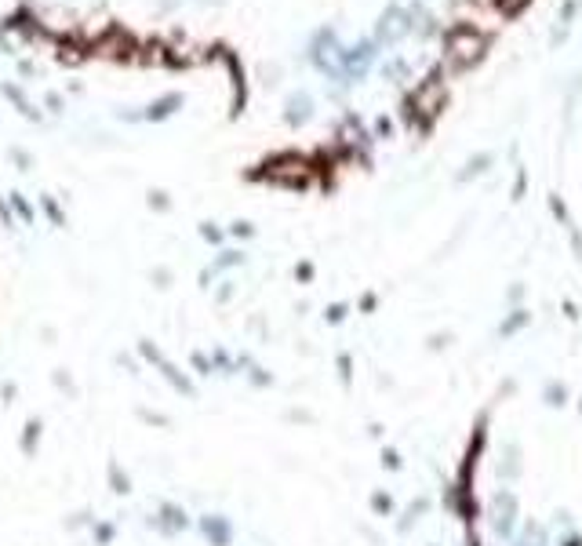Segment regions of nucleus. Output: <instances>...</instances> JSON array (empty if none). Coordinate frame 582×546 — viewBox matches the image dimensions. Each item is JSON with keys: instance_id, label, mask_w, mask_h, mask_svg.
I'll use <instances>...</instances> for the list:
<instances>
[{"instance_id": "nucleus-1", "label": "nucleus", "mask_w": 582, "mask_h": 546, "mask_svg": "<svg viewBox=\"0 0 582 546\" xmlns=\"http://www.w3.org/2000/svg\"><path fill=\"white\" fill-rule=\"evenodd\" d=\"M444 48H448L451 62H455L459 70H469V66H477V62L488 55L491 37L484 30H477V26H469V23H459V26H451Z\"/></svg>"}, {"instance_id": "nucleus-2", "label": "nucleus", "mask_w": 582, "mask_h": 546, "mask_svg": "<svg viewBox=\"0 0 582 546\" xmlns=\"http://www.w3.org/2000/svg\"><path fill=\"white\" fill-rule=\"evenodd\" d=\"M441 102H444V84H441V77H429L422 88L412 95V110L434 117V113H441Z\"/></svg>"}, {"instance_id": "nucleus-3", "label": "nucleus", "mask_w": 582, "mask_h": 546, "mask_svg": "<svg viewBox=\"0 0 582 546\" xmlns=\"http://www.w3.org/2000/svg\"><path fill=\"white\" fill-rule=\"evenodd\" d=\"M197 528H201V535H204L211 546H229V542H233V528H229V521H226V517H219V514H204V517L197 521Z\"/></svg>"}, {"instance_id": "nucleus-4", "label": "nucleus", "mask_w": 582, "mask_h": 546, "mask_svg": "<svg viewBox=\"0 0 582 546\" xmlns=\"http://www.w3.org/2000/svg\"><path fill=\"white\" fill-rule=\"evenodd\" d=\"M189 514L182 510V507H175V502H164L160 507V514H157V528L164 532V535H179V532H186L189 528Z\"/></svg>"}, {"instance_id": "nucleus-5", "label": "nucleus", "mask_w": 582, "mask_h": 546, "mask_svg": "<svg viewBox=\"0 0 582 546\" xmlns=\"http://www.w3.org/2000/svg\"><path fill=\"white\" fill-rule=\"evenodd\" d=\"M106 474H110L117 495H127V492H132V481H127V474L120 470V463H110V466H106Z\"/></svg>"}, {"instance_id": "nucleus-6", "label": "nucleus", "mask_w": 582, "mask_h": 546, "mask_svg": "<svg viewBox=\"0 0 582 546\" xmlns=\"http://www.w3.org/2000/svg\"><path fill=\"white\" fill-rule=\"evenodd\" d=\"M40 430H44V426H40V419H30V426H26V433H23V452H26V455H33V452H37Z\"/></svg>"}, {"instance_id": "nucleus-7", "label": "nucleus", "mask_w": 582, "mask_h": 546, "mask_svg": "<svg viewBox=\"0 0 582 546\" xmlns=\"http://www.w3.org/2000/svg\"><path fill=\"white\" fill-rule=\"evenodd\" d=\"M575 8H578V0H568V4H564V11H560V33L553 37V44H560V40H564V33H568V26H571V15H575Z\"/></svg>"}, {"instance_id": "nucleus-8", "label": "nucleus", "mask_w": 582, "mask_h": 546, "mask_svg": "<svg viewBox=\"0 0 582 546\" xmlns=\"http://www.w3.org/2000/svg\"><path fill=\"white\" fill-rule=\"evenodd\" d=\"M491 4L499 8L502 15H521V11H524V8L531 4V0H491Z\"/></svg>"}, {"instance_id": "nucleus-9", "label": "nucleus", "mask_w": 582, "mask_h": 546, "mask_svg": "<svg viewBox=\"0 0 582 546\" xmlns=\"http://www.w3.org/2000/svg\"><path fill=\"white\" fill-rule=\"evenodd\" d=\"M484 164H491V157H488V153H481V157H473V160H469V167H466V172H462V179H469V175H477V172H484Z\"/></svg>"}, {"instance_id": "nucleus-10", "label": "nucleus", "mask_w": 582, "mask_h": 546, "mask_svg": "<svg viewBox=\"0 0 582 546\" xmlns=\"http://www.w3.org/2000/svg\"><path fill=\"white\" fill-rule=\"evenodd\" d=\"M110 539H113V524H95V542L106 546Z\"/></svg>"}, {"instance_id": "nucleus-11", "label": "nucleus", "mask_w": 582, "mask_h": 546, "mask_svg": "<svg viewBox=\"0 0 582 546\" xmlns=\"http://www.w3.org/2000/svg\"><path fill=\"white\" fill-rule=\"evenodd\" d=\"M372 502H375V510H390V507H393V502H390V495H375Z\"/></svg>"}, {"instance_id": "nucleus-12", "label": "nucleus", "mask_w": 582, "mask_h": 546, "mask_svg": "<svg viewBox=\"0 0 582 546\" xmlns=\"http://www.w3.org/2000/svg\"><path fill=\"white\" fill-rule=\"evenodd\" d=\"M386 466L397 470V466H400V455H397V452H386Z\"/></svg>"}]
</instances>
